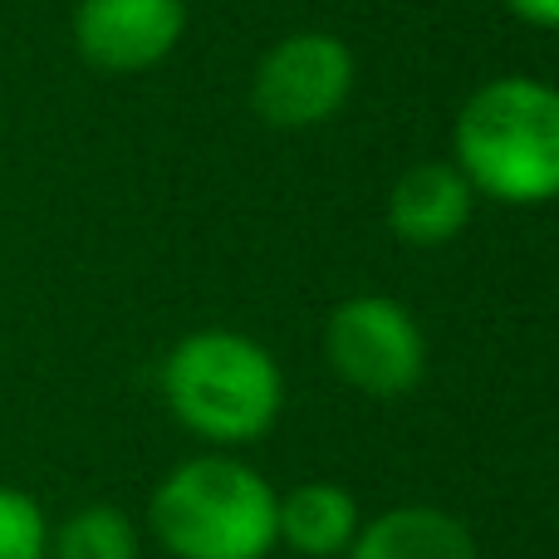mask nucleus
Masks as SVG:
<instances>
[{
    "mask_svg": "<svg viewBox=\"0 0 559 559\" xmlns=\"http://www.w3.org/2000/svg\"><path fill=\"white\" fill-rule=\"evenodd\" d=\"M452 153L472 192L506 206H545L559 197V88L501 74L462 104Z\"/></svg>",
    "mask_w": 559,
    "mask_h": 559,
    "instance_id": "obj_1",
    "label": "nucleus"
},
{
    "mask_svg": "<svg viewBox=\"0 0 559 559\" xmlns=\"http://www.w3.org/2000/svg\"><path fill=\"white\" fill-rule=\"evenodd\" d=\"M280 491L251 462L206 452L177 462L147 501V531L173 559H265Z\"/></svg>",
    "mask_w": 559,
    "mask_h": 559,
    "instance_id": "obj_2",
    "label": "nucleus"
},
{
    "mask_svg": "<svg viewBox=\"0 0 559 559\" xmlns=\"http://www.w3.org/2000/svg\"><path fill=\"white\" fill-rule=\"evenodd\" d=\"M167 413L212 447H246L275 427L285 378L271 348L241 329H197L163 364Z\"/></svg>",
    "mask_w": 559,
    "mask_h": 559,
    "instance_id": "obj_3",
    "label": "nucleus"
},
{
    "mask_svg": "<svg viewBox=\"0 0 559 559\" xmlns=\"http://www.w3.org/2000/svg\"><path fill=\"white\" fill-rule=\"evenodd\" d=\"M324 358L354 393L403 397L427 373V338L413 309L393 295H354L329 314Z\"/></svg>",
    "mask_w": 559,
    "mask_h": 559,
    "instance_id": "obj_4",
    "label": "nucleus"
},
{
    "mask_svg": "<svg viewBox=\"0 0 559 559\" xmlns=\"http://www.w3.org/2000/svg\"><path fill=\"white\" fill-rule=\"evenodd\" d=\"M354 55L324 29H299L265 49L255 64V114L275 128H319L348 104Z\"/></svg>",
    "mask_w": 559,
    "mask_h": 559,
    "instance_id": "obj_5",
    "label": "nucleus"
},
{
    "mask_svg": "<svg viewBox=\"0 0 559 559\" xmlns=\"http://www.w3.org/2000/svg\"><path fill=\"white\" fill-rule=\"evenodd\" d=\"M182 29V0H79L74 10V49L98 74H143L163 64Z\"/></svg>",
    "mask_w": 559,
    "mask_h": 559,
    "instance_id": "obj_6",
    "label": "nucleus"
},
{
    "mask_svg": "<svg viewBox=\"0 0 559 559\" xmlns=\"http://www.w3.org/2000/svg\"><path fill=\"white\" fill-rule=\"evenodd\" d=\"M476 192L456 163H417L388 192V226L407 246H447L472 222Z\"/></svg>",
    "mask_w": 559,
    "mask_h": 559,
    "instance_id": "obj_7",
    "label": "nucleus"
},
{
    "mask_svg": "<svg viewBox=\"0 0 559 559\" xmlns=\"http://www.w3.org/2000/svg\"><path fill=\"white\" fill-rule=\"evenodd\" d=\"M344 559H481L462 515L442 506H393L358 525Z\"/></svg>",
    "mask_w": 559,
    "mask_h": 559,
    "instance_id": "obj_8",
    "label": "nucleus"
},
{
    "mask_svg": "<svg viewBox=\"0 0 559 559\" xmlns=\"http://www.w3.org/2000/svg\"><path fill=\"white\" fill-rule=\"evenodd\" d=\"M358 525H364V511H358L354 491H344V486H334V481H305L280 496V506H275L280 545L305 559L348 555Z\"/></svg>",
    "mask_w": 559,
    "mask_h": 559,
    "instance_id": "obj_9",
    "label": "nucleus"
},
{
    "mask_svg": "<svg viewBox=\"0 0 559 559\" xmlns=\"http://www.w3.org/2000/svg\"><path fill=\"white\" fill-rule=\"evenodd\" d=\"M45 559H138V525L118 506H79L49 525Z\"/></svg>",
    "mask_w": 559,
    "mask_h": 559,
    "instance_id": "obj_10",
    "label": "nucleus"
},
{
    "mask_svg": "<svg viewBox=\"0 0 559 559\" xmlns=\"http://www.w3.org/2000/svg\"><path fill=\"white\" fill-rule=\"evenodd\" d=\"M49 515L25 486H0V559H45Z\"/></svg>",
    "mask_w": 559,
    "mask_h": 559,
    "instance_id": "obj_11",
    "label": "nucleus"
},
{
    "mask_svg": "<svg viewBox=\"0 0 559 559\" xmlns=\"http://www.w3.org/2000/svg\"><path fill=\"white\" fill-rule=\"evenodd\" d=\"M511 15H521L535 29H559V0H506Z\"/></svg>",
    "mask_w": 559,
    "mask_h": 559,
    "instance_id": "obj_12",
    "label": "nucleus"
}]
</instances>
